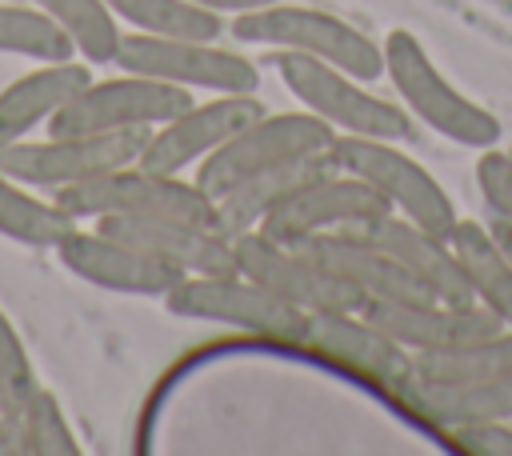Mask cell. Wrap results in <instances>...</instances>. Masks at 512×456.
I'll use <instances>...</instances> for the list:
<instances>
[{
	"label": "cell",
	"instance_id": "cell-1",
	"mask_svg": "<svg viewBox=\"0 0 512 456\" xmlns=\"http://www.w3.org/2000/svg\"><path fill=\"white\" fill-rule=\"evenodd\" d=\"M228 36L244 48H288V52L336 64L368 84L384 76V44L372 40L352 20L312 4L272 0V4L248 8L240 16H228Z\"/></svg>",
	"mask_w": 512,
	"mask_h": 456
},
{
	"label": "cell",
	"instance_id": "cell-2",
	"mask_svg": "<svg viewBox=\"0 0 512 456\" xmlns=\"http://www.w3.org/2000/svg\"><path fill=\"white\" fill-rule=\"evenodd\" d=\"M272 68L292 92V100L304 112L320 116L336 136H376V140H400V144L416 136V120L400 100L372 92L368 80L336 64H324L288 48H272Z\"/></svg>",
	"mask_w": 512,
	"mask_h": 456
},
{
	"label": "cell",
	"instance_id": "cell-3",
	"mask_svg": "<svg viewBox=\"0 0 512 456\" xmlns=\"http://www.w3.org/2000/svg\"><path fill=\"white\" fill-rule=\"evenodd\" d=\"M384 76L416 124H428L444 140H452L460 148H476V152L500 144V136H504L500 120L484 104L464 96L436 68L428 48L408 28H392L384 36Z\"/></svg>",
	"mask_w": 512,
	"mask_h": 456
},
{
	"label": "cell",
	"instance_id": "cell-4",
	"mask_svg": "<svg viewBox=\"0 0 512 456\" xmlns=\"http://www.w3.org/2000/svg\"><path fill=\"white\" fill-rule=\"evenodd\" d=\"M52 200L72 212L76 220H96V216H168V220H192V224H216V200L192 180V176H172L156 172L140 160L108 168L92 180L68 184L52 192Z\"/></svg>",
	"mask_w": 512,
	"mask_h": 456
},
{
	"label": "cell",
	"instance_id": "cell-5",
	"mask_svg": "<svg viewBox=\"0 0 512 456\" xmlns=\"http://www.w3.org/2000/svg\"><path fill=\"white\" fill-rule=\"evenodd\" d=\"M332 140H336V132L320 116H312L304 108H292V112H260L228 144H220L208 160H200L192 168V180L216 200L228 188L260 176V172L284 168V164L304 160L312 152H328Z\"/></svg>",
	"mask_w": 512,
	"mask_h": 456
},
{
	"label": "cell",
	"instance_id": "cell-6",
	"mask_svg": "<svg viewBox=\"0 0 512 456\" xmlns=\"http://www.w3.org/2000/svg\"><path fill=\"white\" fill-rule=\"evenodd\" d=\"M332 160L340 172L360 176L368 188H376L392 212L448 236L460 220L456 200L448 188L412 156L400 148V140H376V136H336Z\"/></svg>",
	"mask_w": 512,
	"mask_h": 456
},
{
	"label": "cell",
	"instance_id": "cell-7",
	"mask_svg": "<svg viewBox=\"0 0 512 456\" xmlns=\"http://www.w3.org/2000/svg\"><path fill=\"white\" fill-rule=\"evenodd\" d=\"M116 68L124 72H144L192 92H256L260 88V68L248 52L220 40H200V36H144V32H124Z\"/></svg>",
	"mask_w": 512,
	"mask_h": 456
},
{
	"label": "cell",
	"instance_id": "cell-8",
	"mask_svg": "<svg viewBox=\"0 0 512 456\" xmlns=\"http://www.w3.org/2000/svg\"><path fill=\"white\" fill-rule=\"evenodd\" d=\"M164 308L172 316L224 324L260 340H292L308 316L244 272H192L164 296Z\"/></svg>",
	"mask_w": 512,
	"mask_h": 456
},
{
	"label": "cell",
	"instance_id": "cell-9",
	"mask_svg": "<svg viewBox=\"0 0 512 456\" xmlns=\"http://www.w3.org/2000/svg\"><path fill=\"white\" fill-rule=\"evenodd\" d=\"M192 100V88L120 68L104 80L92 76L48 120V132H152L176 112H184Z\"/></svg>",
	"mask_w": 512,
	"mask_h": 456
},
{
	"label": "cell",
	"instance_id": "cell-10",
	"mask_svg": "<svg viewBox=\"0 0 512 456\" xmlns=\"http://www.w3.org/2000/svg\"><path fill=\"white\" fill-rule=\"evenodd\" d=\"M144 140L148 132H48V140L24 136L0 148V168L12 180L52 196L68 184L140 160Z\"/></svg>",
	"mask_w": 512,
	"mask_h": 456
},
{
	"label": "cell",
	"instance_id": "cell-11",
	"mask_svg": "<svg viewBox=\"0 0 512 456\" xmlns=\"http://www.w3.org/2000/svg\"><path fill=\"white\" fill-rule=\"evenodd\" d=\"M232 252H236V272L252 276L256 284H264L300 312H360L364 304L304 244H288L260 228H248L232 236Z\"/></svg>",
	"mask_w": 512,
	"mask_h": 456
},
{
	"label": "cell",
	"instance_id": "cell-12",
	"mask_svg": "<svg viewBox=\"0 0 512 456\" xmlns=\"http://www.w3.org/2000/svg\"><path fill=\"white\" fill-rule=\"evenodd\" d=\"M260 112H268L260 92H212L208 100H192L184 112L148 132L140 164L172 176H192L200 160H208Z\"/></svg>",
	"mask_w": 512,
	"mask_h": 456
},
{
	"label": "cell",
	"instance_id": "cell-13",
	"mask_svg": "<svg viewBox=\"0 0 512 456\" xmlns=\"http://www.w3.org/2000/svg\"><path fill=\"white\" fill-rule=\"evenodd\" d=\"M392 212L388 200L368 188L360 176L328 168L320 176H312L308 184H300L292 196H284L256 228L276 236V240H308L316 232H348V228H364L376 216Z\"/></svg>",
	"mask_w": 512,
	"mask_h": 456
},
{
	"label": "cell",
	"instance_id": "cell-14",
	"mask_svg": "<svg viewBox=\"0 0 512 456\" xmlns=\"http://www.w3.org/2000/svg\"><path fill=\"white\" fill-rule=\"evenodd\" d=\"M292 344L320 352L328 364L348 368L352 376L384 388L396 400L412 376V352H404L396 340H388L360 312H308L300 332L292 336Z\"/></svg>",
	"mask_w": 512,
	"mask_h": 456
},
{
	"label": "cell",
	"instance_id": "cell-15",
	"mask_svg": "<svg viewBox=\"0 0 512 456\" xmlns=\"http://www.w3.org/2000/svg\"><path fill=\"white\" fill-rule=\"evenodd\" d=\"M60 264L80 276L84 284H96V288H108V292H124V296H168L188 272L164 264L160 256L120 240V236H108L100 232L96 224L92 228H72L56 248Z\"/></svg>",
	"mask_w": 512,
	"mask_h": 456
},
{
	"label": "cell",
	"instance_id": "cell-16",
	"mask_svg": "<svg viewBox=\"0 0 512 456\" xmlns=\"http://www.w3.org/2000/svg\"><path fill=\"white\" fill-rule=\"evenodd\" d=\"M360 316L368 324H376L388 340H396L404 352H436V348H452L476 336H488L496 328H504L484 304L464 300V304H448L436 296H400V300H368L360 304Z\"/></svg>",
	"mask_w": 512,
	"mask_h": 456
},
{
	"label": "cell",
	"instance_id": "cell-17",
	"mask_svg": "<svg viewBox=\"0 0 512 456\" xmlns=\"http://www.w3.org/2000/svg\"><path fill=\"white\" fill-rule=\"evenodd\" d=\"M92 224L108 236H120L160 256L164 264L188 276L192 272H236L232 236H224L220 228L192 224V220H168V216H96Z\"/></svg>",
	"mask_w": 512,
	"mask_h": 456
},
{
	"label": "cell",
	"instance_id": "cell-18",
	"mask_svg": "<svg viewBox=\"0 0 512 456\" xmlns=\"http://www.w3.org/2000/svg\"><path fill=\"white\" fill-rule=\"evenodd\" d=\"M360 232L372 236L428 296L448 300V304L472 300L468 276H464L460 256H456L448 236H440V232H432V228H424V224H416L400 212H384L372 224H364Z\"/></svg>",
	"mask_w": 512,
	"mask_h": 456
},
{
	"label": "cell",
	"instance_id": "cell-19",
	"mask_svg": "<svg viewBox=\"0 0 512 456\" xmlns=\"http://www.w3.org/2000/svg\"><path fill=\"white\" fill-rule=\"evenodd\" d=\"M304 244L332 276H340L364 304L368 300H400V296H428L372 236H364L360 228L348 232H316Z\"/></svg>",
	"mask_w": 512,
	"mask_h": 456
},
{
	"label": "cell",
	"instance_id": "cell-20",
	"mask_svg": "<svg viewBox=\"0 0 512 456\" xmlns=\"http://www.w3.org/2000/svg\"><path fill=\"white\" fill-rule=\"evenodd\" d=\"M88 80H92V64L72 56V60L36 64L32 72L4 84L0 88V148L44 128Z\"/></svg>",
	"mask_w": 512,
	"mask_h": 456
},
{
	"label": "cell",
	"instance_id": "cell-21",
	"mask_svg": "<svg viewBox=\"0 0 512 456\" xmlns=\"http://www.w3.org/2000/svg\"><path fill=\"white\" fill-rule=\"evenodd\" d=\"M400 404L416 412V420L448 432L480 420H512V376L492 380H424L408 376Z\"/></svg>",
	"mask_w": 512,
	"mask_h": 456
},
{
	"label": "cell",
	"instance_id": "cell-22",
	"mask_svg": "<svg viewBox=\"0 0 512 456\" xmlns=\"http://www.w3.org/2000/svg\"><path fill=\"white\" fill-rule=\"evenodd\" d=\"M328 168H336L332 148H328V152H312V156H304V160H292V164H284V168L260 172V176H252V180L228 188L224 196H216V224H220V232H224V236H240V232L256 228L284 196H292L300 184H308L312 176H320V172H328Z\"/></svg>",
	"mask_w": 512,
	"mask_h": 456
},
{
	"label": "cell",
	"instance_id": "cell-23",
	"mask_svg": "<svg viewBox=\"0 0 512 456\" xmlns=\"http://www.w3.org/2000/svg\"><path fill=\"white\" fill-rule=\"evenodd\" d=\"M448 240H452V248L460 256V268L468 276L472 300L484 304L504 328H512V260L500 248V240L492 236L488 220L460 216L456 228L448 232Z\"/></svg>",
	"mask_w": 512,
	"mask_h": 456
},
{
	"label": "cell",
	"instance_id": "cell-24",
	"mask_svg": "<svg viewBox=\"0 0 512 456\" xmlns=\"http://www.w3.org/2000/svg\"><path fill=\"white\" fill-rule=\"evenodd\" d=\"M80 220L64 212L48 192H36L20 180H12L0 168V236L24 244V248H56Z\"/></svg>",
	"mask_w": 512,
	"mask_h": 456
},
{
	"label": "cell",
	"instance_id": "cell-25",
	"mask_svg": "<svg viewBox=\"0 0 512 456\" xmlns=\"http://www.w3.org/2000/svg\"><path fill=\"white\" fill-rule=\"evenodd\" d=\"M412 376L424 380H492V376H512V328H496L488 336L436 348V352H416L412 356Z\"/></svg>",
	"mask_w": 512,
	"mask_h": 456
},
{
	"label": "cell",
	"instance_id": "cell-26",
	"mask_svg": "<svg viewBox=\"0 0 512 456\" xmlns=\"http://www.w3.org/2000/svg\"><path fill=\"white\" fill-rule=\"evenodd\" d=\"M32 4L44 8L60 24V32L72 40V48L84 64H92V68L116 64L124 24L108 8V0H32Z\"/></svg>",
	"mask_w": 512,
	"mask_h": 456
},
{
	"label": "cell",
	"instance_id": "cell-27",
	"mask_svg": "<svg viewBox=\"0 0 512 456\" xmlns=\"http://www.w3.org/2000/svg\"><path fill=\"white\" fill-rule=\"evenodd\" d=\"M124 32H144V36H200V40H220L228 36V20L196 8L192 0H108Z\"/></svg>",
	"mask_w": 512,
	"mask_h": 456
},
{
	"label": "cell",
	"instance_id": "cell-28",
	"mask_svg": "<svg viewBox=\"0 0 512 456\" xmlns=\"http://www.w3.org/2000/svg\"><path fill=\"white\" fill-rule=\"evenodd\" d=\"M0 52L4 56H24V60H36V64L76 56V48L60 32V24L44 8H36L32 0L28 4L0 0Z\"/></svg>",
	"mask_w": 512,
	"mask_h": 456
},
{
	"label": "cell",
	"instance_id": "cell-29",
	"mask_svg": "<svg viewBox=\"0 0 512 456\" xmlns=\"http://www.w3.org/2000/svg\"><path fill=\"white\" fill-rule=\"evenodd\" d=\"M16 452H28V456H80V440L60 408V400L40 384L28 404L20 408L16 416Z\"/></svg>",
	"mask_w": 512,
	"mask_h": 456
},
{
	"label": "cell",
	"instance_id": "cell-30",
	"mask_svg": "<svg viewBox=\"0 0 512 456\" xmlns=\"http://www.w3.org/2000/svg\"><path fill=\"white\" fill-rule=\"evenodd\" d=\"M40 388L36 380V368H32V356L16 332V324L4 316L0 308V408L8 416V424H16L20 408L28 404V396Z\"/></svg>",
	"mask_w": 512,
	"mask_h": 456
},
{
	"label": "cell",
	"instance_id": "cell-31",
	"mask_svg": "<svg viewBox=\"0 0 512 456\" xmlns=\"http://www.w3.org/2000/svg\"><path fill=\"white\" fill-rule=\"evenodd\" d=\"M476 188H480L488 216H500L512 224V156H508V148L492 144L476 156Z\"/></svg>",
	"mask_w": 512,
	"mask_h": 456
},
{
	"label": "cell",
	"instance_id": "cell-32",
	"mask_svg": "<svg viewBox=\"0 0 512 456\" xmlns=\"http://www.w3.org/2000/svg\"><path fill=\"white\" fill-rule=\"evenodd\" d=\"M456 452L468 456H512V420H480L444 432Z\"/></svg>",
	"mask_w": 512,
	"mask_h": 456
},
{
	"label": "cell",
	"instance_id": "cell-33",
	"mask_svg": "<svg viewBox=\"0 0 512 456\" xmlns=\"http://www.w3.org/2000/svg\"><path fill=\"white\" fill-rule=\"evenodd\" d=\"M196 8H208V12H216V16H240V12H248V8H260V4H272V0H192Z\"/></svg>",
	"mask_w": 512,
	"mask_h": 456
},
{
	"label": "cell",
	"instance_id": "cell-34",
	"mask_svg": "<svg viewBox=\"0 0 512 456\" xmlns=\"http://www.w3.org/2000/svg\"><path fill=\"white\" fill-rule=\"evenodd\" d=\"M488 220V228H492V236L500 240V248L508 252V260H512V224L508 220H500V216H484Z\"/></svg>",
	"mask_w": 512,
	"mask_h": 456
},
{
	"label": "cell",
	"instance_id": "cell-35",
	"mask_svg": "<svg viewBox=\"0 0 512 456\" xmlns=\"http://www.w3.org/2000/svg\"><path fill=\"white\" fill-rule=\"evenodd\" d=\"M0 452H16V428L8 424L4 408H0Z\"/></svg>",
	"mask_w": 512,
	"mask_h": 456
},
{
	"label": "cell",
	"instance_id": "cell-36",
	"mask_svg": "<svg viewBox=\"0 0 512 456\" xmlns=\"http://www.w3.org/2000/svg\"><path fill=\"white\" fill-rule=\"evenodd\" d=\"M508 156H512V144H508Z\"/></svg>",
	"mask_w": 512,
	"mask_h": 456
}]
</instances>
